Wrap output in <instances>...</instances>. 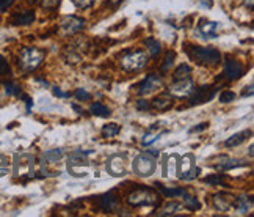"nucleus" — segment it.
Returning <instances> with one entry per match:
<instances>
[{
    "mask_svg": "<svg viewBox=\"0 0 254 217\" xmlns=\"http://www.w3.org/2000/svg\"><path fill=\"white\" fill-rule=\"evenodd\" d=\"M90 151H74L68 158V172L75 178H83L88 175L90 160H88Z\"/></svg>",
    "mask_w": 254,
    "mask_h": 217,
    "instance_id": "obj_1",
    "label": "nucleus"
},
{
    "mask_svg": "<svg viewBox=\"0 0 254 217\" xmlns=\"http://www.w3.org/2000/svg\"><path fill=\"white\" fill-rule=\"evenodd\" d=\"M44 52L39 51L36 47H25L20 51V55H19V66L22 68V71H33V69H36L41 61L44 60Z\"/></svg>",
    "mask_w": 254,
    "mask_h": 217,
    "instance_id": "obj_2",
    "label": "nucleus"
},
{
    "mask_svg": "<svg viewBox=\"0 0 254 217\" xmlns=\"http://www.w3.org/2000/svg\"><path fill=\"white\" fill-rule=\"evenodd\" d=\"M188 55L201 65H212L221 59L220 52L215 47H192L188 51Z\"/></svg>",
    "mask_w": 254,
    "mask_h": 217,
    "instance_id": "obj_3",
    "label": "nucleus"
},
{
    "mask_svg": "<svg viewBox=\"0 0 254 217\" xmlns=\"http://www.w3.org/2000/svg\"><path fill=\"white\" fill-rule=\"evenodd\" d=\"M121 68L126 71H138V69L145 68L147 65V54L145 51H137V52H129L119 60Z\"/></svg>",
    "mask_w": 254,
    "mask_h": 217,
    "instance_id": "obj_4",
    "label": "nucleus"
},
{
    "mask_svg": "<svg viewBox=\"0 0 254 217\" xmlns=\"http://www.w3.org/2000/svg\"><path fill=\"white\" fill-rule=\"evenodd\" d=\"M157 169V164H155V159L151 155H138L133 159V172H135L138 177H151V175Z\"/></svg>",
    "mask_w": 254,
    "mask_h": 217,
    "instance_id": "obj_5",
    "label": "nucleus"
},
{
    "mask_svg": "<svg viewBox=\"0 0 254 217\" xmlns=\"http://www.w3.org/2000/svg\"><path fill=\"white\" fill-rule=\"evenodd\" d=\"M157 195H155L149 189H138L133 191L129 197H127V203L132 206H145V205H155L157 203Z\"/></svg>",
    "mask_w": 254,
    "mask_h": 217,
    "instance_id": "obj_6",
    "label": "nucleus"
},
{
    "mask_svg": "<svg viewBox=\"0 0 254 217\" xmlns=\"http://www.w3.org/2000/svg\"><path fill=\"white\" fill-rule=\"evenodd\" d=\"M14 173L22 178H32L35 175V159L28 155L16 156V169Z\"/></svg>",
    "mask_w": 254,
    "mask_h": 217,
    "instance_id": "obj_7",
    "label": "nucleus"
},
{
    "mask_svg": "<svg viewBox=\"0 0 254 217\" xmlns=\"http://www.w3.org/2000/svg\"><path fill=\"white\" fill-rule=\"evenodd\" d=\"M217 93V88L215 87H209V85H202V87H198L196 90H193L192 93H190V104H204L210 101L212 98L215 96Z\"/></svg>",
    "mask_w": 254,
    "mask_h": 217,
    "instance_id": "obj_8",
    "label": "nucleus"
},
{
    "mask_svg": "<svg viewBox=\"0 0 254 217\" xmlns=\"http://www.w3.org/2000/svg\"><path fill=\"white\" fill-rule=\"evenodd\" d=\"M85 27V20L82 18H77V16H66L65 19L61 20L60 24V30L63 35H74L77 32H80Z\"/></svg>",
    "mask_w": 254,
    "mask_h": 217,
    "instance_id": "obj_9",
    "label": "nucleus"
},
{
    "mask_svg": "<svg viewBox=\"0 0 254 217\" xmlns=\"http://www.w3.org/2000/svg\"><path fill=\"white\" fill-rule=\"evenodd\" d=\"M168 92L171 93L173 96H178V98L188 96L190 93L193 92V82L190 80V78L178 79V80H174L171 85L168 87Z\"/></svg>",
    "mask_w": 254,
    "mask_h": 217,
    "instance_id": "obj_10",
    "label": "nucleus"
},
{
    "mask_svg": "<svg viewBox=\"0 0 254 217\" xmlns=\"http://www.w3.org/2000/svg\"><path fill=\"white\" fill-rule=\"evenodd\" d=\"M107 172L111 177H124L126 169V158L121 155H113L107 159Z\"/></svg>",
    "mask_w": 254,
    "mask_h": 217,
    "instance_id": "obj_11",
    "label": "nucleus"
},
{
    "mask_svg": "<svg viewBox=\"0 0 254 217\" xmlns=\"http://www.w3.org/2000/svg\"><path fill=\"white\" fill-rule=\"evenodd\" d=\"M162 85H163V82H162L159 76L149 74V76H146V79L138 85V95H141V96L151 95L154 92H157Z\"/></svg>",
    "mask_w": 254,
    "mask_h": 217,
    "instance_id": "obj_12",
    "label": "nucleus"
},
{
    "mask_svg": "<svg viewBox=\"0 0 254 217\" xmlns=\"http://www.w3.org/2000/svg\"><path fill=\"white\" fill-rule=\"evenodd\" d=\"M224 76L229 80H237L243 76V65L237 60L226 59L224 61Z\"/></svg>",
    "mask_w": 254,
    "mask_h": 217,
    "instance_id": "obj_13",
    "label": "nucleus"
},
{
    "mask_svg": "<svg viewBox=\"0 0 254 217\" xmlns=\"http://www.w3.org/2000/svg\"><path fill=\"white\" fill-rule=\"evenodd\" d=\"M214 205L218 211H228V209L234 205V197L229 194H224V192L217 194V195H214Z\"/></svg>",
    "mask_w": 254,
    "mask_h": 217,
    "instance_id": "obj_14",
    "label": "nucleus"
},
{
    "mask_svg": "<svg viewBox=\"0 0 254 217\" xmlns=\"http://www.w3.org/2000/svg\"><path fill=\"white\" fill-rule=\"evenodd\" d=\"M35 20V13L33 11H18L11 16V24L13 25H28Z\"/></svg>",
    "mask_w": 254,
    "mask_h": 217,
    "instance_id": "obj_15",
    "label": "nucleus"
},
{
    "mask_svg": "<svg viewBox=\"0 0 254 217\" xmlns=\"http://www.w3.org/2000/svg\"><path fill=\"white\" fill-rule=\"evenodd\" d=\"M200 32L207 38H215L217 37V30H218V22L215 20H206V19H201L200 20V25H198Z\"/></svg>",
    "mask_w": 254,
    "mask_h": 217,
    "instance_id": "obj_16",
    "label": "nucleus"
},
{
    "mask_svg": "<svg viewBox=\"0 0 254 217\" xmlns=\"http://www.w3.org/2000/svg\"><path fill=\"white\" fill-rule=\"evenodd\" d=\"M195 167V156L193 155H185L183 158L179 159V170L178 175L181 178H185L188 172Z\"/></svg>",
    "mask_w": 254,
    "mask_h": 217,
    "instance_id": "obj_17",
    "label": "nucleus"
},
{
    "mask_svg": "<svg viewBox=\"0 0 254 217\" xmlns=\"http://www.w3.org/2000/svg\"><path fill=\"white\" fill-rule=\"evenodd\" d=\"M179 159H181L179 155H171V156H168V158H166V162H165L166 169L163 170V173L168 175V177H174V175H178Z\"/></svg>",
    "mask_w": 254,
    "mask_h": 217,
    "instance_id": "obj_18",
    "label": "nucleus"
},
{
    "mask_svg": "<svg viewBox=\"0 0 254 217\" xmlns=\"http://www.w3.org/2000/svg\"><path fill=\"white\" fill-rule=\"evenodd\" d=\"M251 136V131H242V132H237V134L231 136L228 140L224 142V146H228V148H232V146H237L240 143H243L246 138Z\"/></svg>",
    "mask_w": 254,
    "mask_h": 217,
    "instance_id": "obj_19",
    "label": "nucleus"
},
{
    "mask_svg": "<svg viewBox=\"0 0 254 217\" xmlns=\"http://www.w3.org/2000/svg\"><path fill=\"white\" fill-rule=\"evenodd\" d=\"M159 128H160V124L159 123H155V124H152L149 129H147V132L145 134V137H143V140H141V143L143 145H152L155 140H157L159 137H160V132H159Z\"/></svg>",
    "mask_w": 254,
    "mask_h": 217,
    "instance_id": "obj_20",
    "label": "nucleus"
},
{
    "mask_svg": "<svg viewBox=\"0 0 254 217\" xmlns=\"http://www.w3.org/2000/svg\"><path fill=\"white\" fill-rule=\"evenodd\" d=\"M99 206H101V208L104 209V211L110 213L111 209L116 206V197H115V195H113V192L102 195L101 200H99Z\"/></svg>",
    "mask_w": 254,
    "mask_h": 217,
    "instance_id": "obj_21",
    "label": "nucleus"
},
{
    "mask_svg": "<svg viewBox=\"0 0 254 217\" xmlns=\"http://www.w3.org/2000/svg\"><path fill=\"white\" fill-rule=\"evenodd\" d=\"M152 107H154L155 110H160V112L168 110V109L173 107V99H171V98H168V96L155 98V99L152 101Z\"/></svg>",
    "mask_w": 254,
    "mask_h": 217,
    "instance_id": "obj_22",
    "label": "nucleus"
},
{
    "mask_svg": "<svg viewBox=\"0 0 254 217\" xmlns=\"http://www.w3.org/2000/svg\"><path fill=\"white\" fill-rule=\"evenodd\" d=\"M63 156H65V151H63L61 148H55V150H51V151L44 153L42 159L47 160L49 164H58Z\"/></svg>",
    "mask_w": 254,
    "mask_h": 217,
    "instance_id": "obj_23",
    "label": "nucleus"
},
{
    "mask_svg": "<svg viewBox=\"0 0 254 217\" xmlns=\"http://www.w3.org/2000/svg\"><path fill=\"white\" fill-rule=\"evenodd\" d=\"M236 206L240 214H246L253 206V200L250 197H246V195H242V197H238L236 200Z\"/></svg>",
    "mask_w": 254,
    "mask_h": 217,
    "instance_id": "obj_24",
    "label": "nucleus"
},
{
    "mask_svg": "<svg viewBox=\"0 0 254 217\" xmlns=\"http://www.w3.org/2000/svg\"><path fill=\"white\" fill-rule=\"evenodd\" d=\"M90 112H91V114H93V115H96V117H102V118H107V117L111 115L110 109H109V107H105L104 104H101V102H94V104H91V106H90Z\"/></svg>",
    "mask_w": 254,
    "mask_h": 217,
    "instance_id": "obj_25",
    "label": "nucleus"
},
{
    "mask_svg": "<svg viewBox=\"0 0 254 217\" xmlns=\"http://www.w3.org/2000/svg\"><path fill=\"white\" fill-rule=\"evenodd\" d=\"M159 189L162 191V194L166 195V197H171V198H176V197H183V195H187L188 192L185 191V189L182 187H176V189H169V187H165V186H159Z\"/></svg>",
    "mask_w": 254,
    "mask_h": 217,
    "instance_id": "obj_26",
    "label": "nucleus"
},
{
    "mask_svg": "<svg viewBox=\"0 0 254 217\" xmlns=\"http://www.w3.org/2000/svg\"><path fill=\"white\" fill-rule=\"evenodd\" d=\"M246 162L245 160H234V159H226L223 160V162L220 164H217V169H220V170H231V169H236V167H242L245 165Z\"/></svg>",
    "mask_w": 254,
    "mask_h": 217,
    "instance_id": "obj_27",
    "label": "nucleus"
},
{
    "mask_svg": "<svg viewBox=\"0 0 254 217\" xmlns=\"http://www.w3.org/2000/svg\"><path fill=\"white\" fill-rule=\"evenodd\" d=\"M119 124L118 123H109V124H105L104 128H102V137L105 138H110V137H115L118 132H119Z\"/></svg>",
    "mask_w": 254,
    "mask_h": 217,
    "instance_id": "obj_28",
    "label": "nucleus"
},
{
    "mask_svg": "<svg viewBox=\"0 0 254 217\" xmlns=\"http://www.w3.org/2000/svg\"><path fill=\"white\" fill-rule=\"evenodd\" d=\"M190 74H192V68H190L188 65H179V68L176 69L174 74H173V78L174 80H178V79H187L190 78Z\"/></svg>",
    "mask_w": 254,
    "mask_h": 217,
    "instance_id": "obj_29",
    "label": "nucleus"
},
{
    "mask_svg": "<svg viewBox=\"0 0 254 217\" xmlns=\"http://www.w3.org/2000/svg\"><path fill=\"white\" fill-rule=\"evenodd\" d=\"M145 44H146V47H147V51H149V54L151 55H159L160 54V49H162V46H160V43L157 39H154V38H147V39H145Z\"/></svg>",
    "mask_w": 254,
    "mask_h": 217,
    "instance_id": "obj_30",
    "label": "nucleus"
},
{
    "mask_svg": "<svg viewBox=\"0 0 254 217\" xmlns=\"http://www.w3.org/2000/svg\"><path fill=\"white\" fill-rule=\"evenodd\" d=\"M182 198H183L182 200V206L190 209V211H196V209L200 208V203H198V200L195 197H192V195L187 194V195H183Z\"/></svg>",
    "mask_w": 254,
    "mask_h": 217,
    "instance_id": "obj_31",
    "label": "nucleus"
},
{
    "mask_svg": "<svg viewBox=\"0 0 254 217\" xmlns=\"http://www.w3.org/2000/svg\"><path fill=\"white\" fill-rule=\"evenodd\" d=\"M174 59H176V52H173V51L166 52L165 60H163V63H162V66H160V71L162 73L169 71V69H171V66H173V63H174Z\"/></svg>",
    "mask_w": 254,
    "mask_h": 217,
    "instance_id": "obj_32",
    "label": "nucleus"
},
{
    "mask_svg": "<svg viewBox=\"0 0 254 217\" xmlns=\"http://www.w3.org/2000/svg\"><path fill=\"white\" fill-rule=\"evenodd\" d=\"M3 87L6 90V93L11 95V96H20V95H22V92H20V87L18 85V83H14V82H5Z\"/></svg>",
    "mask_w": 254,
    "mask_h": 217,
    "instance_id": "obj_33",
    "label": "nucleus"
},
{
    "mask_svg": "<svg viewBox=\"0 0 254 217\" xmlns=\"http://www.w3.org/2000/svg\"><path fill=\"white\" fill-rule=\"evenodd\" d=\"M10 173V162L3 155H0V178Z\"/></svg>",
    "mask_w": 254,
    "mask_h": 217,
    "instance_id": "obj_34",
    "label": "nucleus"
},
{
    "mask_svg": "<svg viewBox=\"0 0 254 217\" xmlns=\"http://www.w3.org/2000/svg\"><path fill=\"white\" fill-rule=\"evenodd\" d=\"M74 96H75L79 101H88V99H91V95L87 92V90H83V88H77L75 93H74Z\"/></svg>",
    "mask_w": 254,
    "mask_h": 217,
    "instance_id": "obj_35",
    "label": "nucleus"
},
{
    "mask_svg": "<svg viewBox=\"0 0 254 217\" xmlns=\"http://www.w3.org/2000/svg\"><path fill=\"white\" fill-rule=\"evenodd\" d=\"M74 5L77 6V8L80 10H85V8H90V6H93V3L96 2V0H73Z\"/></svg>",
    "mask_w": 254,
    "mask_h": 217,
    "instance_id": "obj_36",
    "label": "nucleus"
},
{
    "mask_svg": "<svg viewBox=\"0 0 254 217\" xmlns=\"http://www.w3.org/2000/svg\"><path fill=\"white\" fill-rule=\"evenodd\" d=\"M181 205H179V203H176V201H173V203H168V205H166V208L163 209V211H162L160 213V216H169V214H173L174 211H176V209H178Z\"/></svg>",
    "mask_w": 254,
    "mask_h": 217,
    "instance_id": "obj_37",
    "label": "nucleus"
},
{
    "mask_svg": "<svg viewBox=\"0 0 254 217\" xmlns=\"http://www.w3.org/2000/svg\"><path fill=\"white\" fill-rule=\"evenodd\" d=\"M221 175H209V177L204 179V183L212 184V186H217V184H221Z\"/></svg>",
    "mask_w": 254,
    "mask_h": 217,
    "instance_id": "obj_38",
    "label": "nucleus"
},
{
    "mask_svg": "<svg viewBox=\"0 0 254 217\" xmlns=\"http://www.w3.org/2000/svg\"><path fill=\"white\" fill-rule=\"evenodd\" d=\"M236 99V93L234 92H229V90H228V92H221L220 93V101L221 102H231V101H234Z\"/></svg>",
    "mask_w": 254,
    "mask_h": 217,
    "instance_id": "obj_39",
    "label": "nucleus"
},
{
    "mask_svg": "<svg viewBox=\"0 0 254 217\" xmlns=\"http://www.w3.org/2000/svg\"><path fill=\"white\" fill-rule=\"evenodd\" d=\"M10 73V65L3 55H0V76H5Z\"/></svg>",
    "mask_w": 254,
    "mask_h": 217,
    "instance_id": "obj_40",
    "label": "nucleus"
},
{
    "mask_svg": "<svg viewBox=\"0 0 254 217\" xmlns=\"http://www.w3.org/2000/svg\"><path fill=\"white\" fill-rule=\"evenodd\" d=\"M61 0H41V5H42V8H49V10H52V8H56V6L60 5Z\"/></svg>",
    "mask_w": 254,
    "mask_h": 217,
    "instance_id": "obj_41",
    "label": "nucleus"
},
{
    "mask_svg": "<svg viewBox=\"0 0 254 217\" xmlns=\"http://www.w3.org/2000/svg\"><path fill=\"white\" fill-rule=\"evenodd\" d=\"M14 2H16V0H0V11L8 10Z\"/></svg>",
    "mask_w": 254,
    "mask_h": 217,
    "instance_id": "obj_42",
    "label": "nucleus"
},
{
    "mask_svg": "<svg viewBox=\"0 0 254 217\" xmlns=\"http://www.w3.org/2000/svg\"><path fill=\"white\" fill-rule=\"evenodd\" d=\"M200 173H201V170L198 169V167L195 165L193 169L188 172V175H187V177H185V179H193V178H196V177H198V175H200Z\"/></svg>",
    "mask_w": 254,
    "mask_h": 217,
    "instance_id": "obj_43",
    "label": "nucleus"
},
{
    "mask_svg": "<svg viewBox=\"0 0 254 217\" xmlns=\"http://www.w3.org/2000/svg\"><path fill=\"white\" fill-rule=\"evenodd\" d=\"M147 107H149V104H147L146 99H138L137 101V109L138 110H146Z\"/></svg>",
    "mask_w": 254,
    "mask_h": 217,
    "instance_id": "obj_44",
    "label": "nucleus"
},
{
    "mask_svg": "<svg viewBox=\"0 0 254 217\" xmlns=\"http://www.w3.org/2000/svg\"><path fill=\"white\" fill-rule=\"evenodd\" d=\"M200 2L201 6H204V8H212V5H214V0H198Z\"/></svg>",
    "mask_w": 254,
    "mask_h": 217,
    "instance_id": "obj_45",
    "label": "nucleus"
},
{
    "mask_svg": "<svg viewBox=\"0 0 254 217\" xmlns=\"http://www.w3.org/2000/svg\"><path fill=\"white\" fill-rule=\"evenodd\" d=\"M207 126H209L207 123H201L200 126H195V128L190 129V132H200V131H202V129H206Z\"/></svg>",
    "mask_w": 254,
    "mask_h": 217,
    "instance_id": "obj_46",
    "label": "nucleus"
},
{
    "mask_svg": "<svg viewBox=\"0 0 254 217\" xmlns=\"http://www.w3.org/2000/svg\"><path fill=\"white\" fill-rule=\"evenodd\" d=\"M52 92H54V95H55V96H60V98H68V96H69L68 93H63L61 90H60V88H56V87H54V88H52Z\"/></svg>",
    "mask_w": 254,
    "mask_h": 217,
    "instance_id": "obj_47",
    "label": "nucleus"
},
{
    "mask_svg": "<svg viewBox=\"0 0 254 217\" xmlns=\"http://www.w3.org/2000/svg\"><path fill=\"white\" fill-rule=\"evenodd\" d=\"M20 96L24 98V101H25V104H27V112H30V110H32V99H30V98H28L27 95H20Z\"/></svg>",
    "mask_w": 254,
    "mask_h": 217,
    "instance_id": "obj_48",
    "label": "nucleus"
},
{
    "mask_svg": "<svg viewBox=\"0 0 254 217\" xmlns=\"http://www.w3.org/2000/svg\"><path fill=\"white\" fill-rule=\"evenodd\" d=\"M243 5L248 6V10H253L254 8V0H243Z\"/></svg>",
    "mask_w": 254,
    "mask_h": 217,
    "instance_id": "obj_49",
    "label": "nucleus"
},
{
    "mask_svg": "<svg viewBox=\"0 0 254 217\" xmlns=\"http://www.w3.org/2000/svg\"><path fill=\"white\" fill-rule=\"evenodd\" d=\"M242 95L243 96H251L253 95V85H248V88H245Z\"/></svg>",
    "mask_w": 254,
    "mask_h": 217,
    "instance_id": "obj_50",
    "label": "nucleus"
},
{
    "mask_svg": "<svg viewBox=\"0 0 254 217\" xmlns=\"http://www.w3.org/2000/svg\"><path fill=\"white\" fill-rule=\"evenodd\" d=\"M113 3H119V2H123V0H111Z\"/></svg>",
    "mask_w": 254,
    "mask_h": 217,
    "instance_id": "obj_51",
    "label": "nucleus"
},
{
    "mask_svg": "<svg viewBox=\"0 0 254 217\" xmlns=\"http://www.w3.org/2000/svg\"><path fill=\"white\" fill-rule=\"evenodd\" d=\"M30 2H35V0H30Z\"/></svg>",
    "mask_w": 254,
    "mask_h": 217,
    "instance_id": "obj_52",
    "label": "nucleus"
}]
</instances>
